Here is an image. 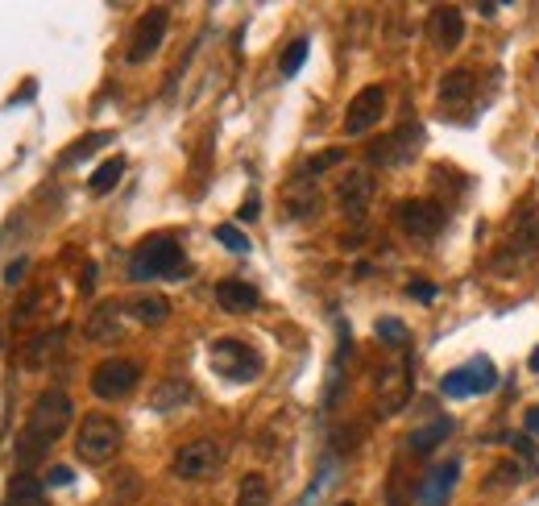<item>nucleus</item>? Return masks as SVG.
Listing matches in <instances>:
<instances>
[{
    "label": "nucleus",
    "mask_w": 539,
    "mask_h": 506,
    "mask_svg": "<svg viewBox=\"0 0 539 506\" xmlns=\"http://www.w3.org/2000/svg\"><path fill=\"white\" fill-rule=\"evenodd\" d=\"M5 506H46V482H38L34 473H17L9 482Z\"/></svg>",
    "instance_id": "obj_20"
},
{
    "label": "nucleus",
    "mask_w": 539,
    "mask_h": 506,
    "mask_svg": "<svg viewBox=\"0 0 539 506\" xmlns=\"http://www.w3.org/2000/svg\"><path fill=\"white\" fill-rule=\"evenodd\" d=\"M523 428H527V436L539 440V407H527V411H523Z\"/></svg>",
    "instance_id": "obj_37"
},
{
    "label": "nucleus",
    "mask_w": 539,
    "mask_h": 506,
    "mask_svg": "<svg viewBox=\"0 0 539 506\" xmlns=\"http://www.w3.org/2000/svg\"><path fill=\"white\" fill-rule=\"evenodd\" d=\"M394 220H399V229L419 237V241H428L444 229V208L436 200H403L399 208H394Z\"/></svg>",
    "instance_id": "obj_9"
},
{
    "label": "nucleus",
    "mask_w": 539,
    "mask_h": 506,
    "mask_svg": "<svg viewBox=\"0 0 539 506\" xmlns=\"http://www.w3.org/2000/svg\"><path fill=\"white\" fill-rule=\"evenodd\" d=\"M121 175H125V158H108L100 171L92 175V191H96V195H108L112 187L121 183Z\"/></svg>",
    "instance_id": "obj_26"
},
{
    "label": "nucleus",
    "mask_w": 539,
    "mask_h": 506,
    "mask_svg": "<svg viewBox=\"0 0 539 506\" xmlns=\"http://www.w3.org/2000/svg\"><path fill=\"white\" fill-rule=\"evenodd\" d=\"M432 38L440 50H457L461 38H465V17L461 9H436L432 13Z\"/></svg>",
    "instance_id": "obj_18"
},
{
    "label": "nucleus",
    "mask_w": 539,
    "mask_h": 506,
    "mask_svg": "<svg viewBox=\"0 0 539 506\" xmlns=\"http://www.w3.org/2000/svg\"><path fill=\"white\" fill-rule=\"evenodd\" d=\"M237 506H270V482H266L262 473H245L241 477Z\"/></svg>",
    "instance_id": "obj_24"
},
{
    "label": "nucleus",
    "mask_w": 539,
    "mask_h": 506,
    "mask_svg": "<svg viewBox=\"0 0 539 506\" xmlns=\"http://www.w3.org/2000/svg\"><path fill=\"white\" fill-rule=\"evenodd\" d=\"M208 365H212V374H220L224 382H253L262 374V353L253 345H245V341L224 336V341H212Z\"/></svg>",
    "instance_id": "obj_4"
},
{
    "label": "nucleus",
    "mask_w": 539,
    "mask_h": 506,
    "mask_svg": "<svg viewBox=\"0 0 539 506\" xmlns=\"http://www.w3.org/2000/svg\"><path fill=\"white\" fill-rule=\"evenodd\" d=\"M469 96H473V75H469V71H448V75L440 79V108H444V112H448V108H465Z\"/></svg>",
    "instance_id": "obj_21"
},
{
    "label": "nucleus",
    "mask_w": 539,
    "mask_h": 506,
    "mask_svg": "<svg viewBox=\"0 0 539 506\" xmlns=\"http://www.w3.org/2000/svg\"><path fill=\"white\" fill-rule=\"evenodd\" d=\"M307 50H311V42H307V38H295L287 50H282V63H278V67H282V75H287V79H291V75H299V67L307 63Z\"/></svg>",
    "instance_id": "obj_27"
},
{
    "label": "nucleus",
    "mask_w": 539,
    "mask_h": 506,
    "mask_svg": "<svg viewBox=\"0 0 539 506\" xmlns=\"http://www.w3.org/2000/svg\"><path fill=\"white\" fill-rule=\"evenodd\" d=\"M224 461V448L216 440H191L183 444L175 461H170V469H175V477H183V482H204V477H212Z\"/></svg>",
    "instance_id": "obj_7"
},
{
    "label": "nucleus",
    "mask_w": 539,
    "mask_h": 506,
    "mask_svg": "<svg viewBox=\"0 0 539 506\" xmlns=\"http://www.w3.org/2000/svg\"><path fill=\"white\" fill-rule=\"evenodd\" d=\"M129 312H133L137 324H162V320L170 316V303H166L162 295H137V299L129 303Z\"/></svg>",
    "instance_id": "obj_23"
},
{
    "label": "nucleus",
    "mask_w": 539,
    "mask_h": 506,
    "mask_svg": "<svg viewBox=\"0 0 539 506\" xmlns=\"http://www.w3.org/2000/svg\"><path fill=\"white\" fill-rule=\"evenodd\" d=\"M63 345V332H46V336H38V341L30 345V353H25V365L30 370H42V365L54 357V349Z\"/></svg>",
    "instance_id": "obj_25"
},
{
    "label": "nucleus",
    "mask_w": 539,
    "mask_h": 506,
    "mask_svg": "<svg viewBox=\"0 0 539 506\" xmlns=\"http://www.w3.org/2000/svg\"><path fill=\"white\" fill-rule=\"evenodd\" d=\"M71 415H75V407H71V399L63 395V390H42V395L34 399V407H30L25 440H34L38 448L54 444V440L71 428Z\"/></svg>",
    "instance_id": "obj_2"
},
{
    "label": "nucleus",
    "mask_w": 539,
    "mask_h": 506,
    "mask_svg": "<svg viewBox=\"0 0 539 506\" xmlns=\"http://www.w3.org/2000/svg\"><path fill=\"white\" fill-rule=\"evenodd\" d=\"M216 303L224 312H253V307L262 303V295L253 283H245V278H224V283H216Z\"/></svg>",
    "instance_id": "obj_16"
},
{
    "label": "nucleus",
    "mask_w": 539,
    "mask_h": 506,
    "mask_svg": "<svg viewBox=\"0 0 539 506\" xmlns=\"http://www.w3.org/2000/svg\"><path fill=\"white\" fill-rule=\"evenodd\" d=\"M370 200H374V183H370V175H365V171H349L345 179H340L336 204H340V212H345V216H365Z\"/></svg>",
    "instance_id": "obj_14"
},
{
    "label": "nucleus",
    "mask_w": 539,
    "mask_h": 506,
    "mask_svg": "<svg viewBox=\"0 0 539 506\" xmlns=\"http://www.w3.org/2000/svg\"><path fill=\"white\" fill-rule=\"evenodd\" d=\"M494 386H498V365L486 353L469 357L465 365H457V370H448L440 378V390L448 399H477V395H490Z\"/></svg>",
    "instance_id": "obj_5"
},
{
    "label": "nucleus",
    "mask_w": 539,
    "mask_h": 506,
    "mask_svg": "<svg viewBox=\"0 0 539 506\" xmlns=\"http://www.w3.org/2000/svg\"><path fill=\"white\" fill-rule=\"evenodd\" d=\"M183 249L175 237H146L137 249H133V258H129V278L133 283H154V278H175L183 274Z\"/></svg>",
    "instance_id": "obj_1"
},
{
    "label": "nucleus",
    "mask_w": 539,
    "mask_h": 506,
    "mask_svg": "<svg viewBox=\"0 0 539 506\" xmlns=\"http://www.w3.org/2000/svg\"><path fill=\"white\" fill-rule=\"evenodd\" d=\"M531 370H535V374H539V349H535V353H531Z\"/></svg>",
    "instance_id": "obj_39"
},
{
    "label": "nucleus",
    "mask_w": 539,
    "mask_h": 506,
    "mask_svg": "<svg viewBox=\"0 0 539 506\" xmlns=\"http://www.w3.org/2000/svg\"><path fill=\"white\" fill-rule=\"evenodd\" d=\"M166 25H170V13H166L162 5L146 9V17L137 21V30H133V38H129V63L154 59L158 46H162V38H166Z\"/></svg>",
    "instance_id": "obj_10"
},
{
    "label": "nucleus",
    "mask_w": 539,
    "mask_h": 506,
    "mask_svg": "<svg viewBox=\"0 0 539 506\" xmlns=\"http://www.w3.org/2000/svg\"><path fill=\"white\" fill-rule=\"evenodd\" d=\"M452 428H457V424H452L448 415L432 419V424H423V428L411 432V440H407V444H411V453H419V457H423V453H432V448H440V444L452 436Z\"/></svg>",
    "instance_id": "obj_22"
},
{
    "label": "nucleus",
    "mask_w": 539,
    "mask_h": 506,
    "mask_svg": "<svg viewBox=\"0 0 539 506\" xmlns=\"http://www.w3.org/2000/svg\"><path fill=\"white\" fill-rule=\"evenodd\" d=\"M121 303H100L96 312L88 316V336L92 341H117L121 336Z\"/></svg>",
    "instance_id": "obj_19"
},
{
    "label": "nucleus",
    "mask_w": 539,
    "mask_h": 506,
    "mask_svg": "<svg viewBox=\"0 0 539 506\" xmlns=\"http://www.w3.org/2000/svg\"><path fill=\"white\" fill-rule=\"evenodd\" d=\"M378 336H382V341H390V345H399V349H407V341H411V332H407V324L403 320H378V328H374Z\"/></svg>",
    "instance_id": "obj_29"
},
{
    "label": "nucleus",
    "mask_w": 539,
    "mask_h": 506,
    "mask_svg": "<svg viewBox=\"0 0 539 506\" xmlns=\"http://www.w3.org/2000/svg\"><path fill=\"white\" fill-rule=\"evenodd\" d=\"M241 220H258V195H253V200H245V208H241Z\"/></svg>",
    "instance_id": "obj_38"
},
{
    "label": "nucleus",
    "mask_w": 539,
    "mask_h": 506,
    "mask_svg": "<svg viewBox=\"0 0 539 506\" xmlns=\"http://www.w3.org/2000/svg\"><path fill=\"white\" fill-rule=\"evenodd\" d=\"M336 162H345V150H324V154H316V158H307V166H303V175L307 179H316V175H324V171H332Z\"/></svg>",
    "instance_id": "obj_30"
},
{
    "label": "nucleus",
    "mask_w": 539,
    "mask_h": 506,
    "mask_svg": "<svg viewBox=\"0 0 539 506\" xmlns=\"http://www.w3.org/2000/svg\"><path fill=\"white\" fill-rule=\"evenodd\" d=\"M191 399H195L191 382H183V378H166V382H158V386H154V395H150V411L166 415V411H179V407H187Z\"/></svg>",
    "instance_id": "obj_17"
},
{
    "label": "nucleus",
    "mask_w": 539,
    "mask_h": 506,
    "mask_svg": "<svg viewBox=\"0 0 539 506\" xmlns=\"http://www.w3.org/2000/svg\"><path fill=\"white\" fill-rule=\"evenodd\" d=\"M382 117H386V88H382V83H370V88H361V92L349 100V112H345V133L361 137V133H370Z\"/></svg>",
    "instance_id": "obj_8"
},
{
    "label": "nucleus",
    "mask_w": 539,
    "mask_h": 506,
    "mask_svg": "<svg viewBox=\"0 0 539 506\" xmlns=\"http://www.w3.org/2000/svg\"><path fill=\"white\" fill-rule=\"evenodd\" d=\"M457 477H461V461H440L432 465L428 473H423V482L415 490V506H444L452 498V490H457Z\"/></svg>",
    "instance_id": "obj_11"
},
{
    "label": "nucleus",
    "mask_w": 539,
    "mask_h": 506,
    "mask_svg": "<svg viewBox=\"0 0 539 506\" xmlns=\"http://www.w3.org/2000/svg\"><path fill=\"white\" fill-rule=\"evenodd\" d=\"M112 142V133H92V137H83V142H75L71 146V154H63V166H75V162H83L96 146H108Z\"/></svg>",
    "instance_id": "obj_28"
},
{
    "label": "nucleus",
    "mask_w": 539,
    "mask_h": 506,
    "mask_svg": "<svg viewBox=\"0 0 539 506\" xmlns=\"http://www.w3.org/2000/svg\"><path fill=\"white\" fill-rule=\"evenodd\" d=\"M79 461L88 465H108L121 453V424L112 415H88L79 424V440H75Z\"/></svg>",
    "instance_id": "obj_3"
},
{
    "label": "nucleus",
    "mask_w": 539,
    "mask_h": 506,
    "mask_svg": "<svg viewBox=\"0 0 539 506\" xmlns=\"http://www.w3.org/2000/svg\"><path fill=\"white\" fill-rule=\"evenodd\" d=\"M216 241L233 253H249V237L237 229V224H216Z\"/></svg>",
    "instance_id": "obj_31"
},
{
    "label": "nucleus",
    "mask_w": 539,
    "mask_h": 506,
    "mask_svg": "<svg viewBox=\"0 0 539 506\" xmlns=\"http://www.w3.org/2000/svg\"><path fill=\"white\" fill-rule=\"evenodd\" d=\"M282 204H287V216H291V220H307V216L320 212V191H316V183H311L307 175H299V179L287 183V195H282Z\"/></svg>",
    "instance_id": "obj_15"
},
{
    "label": "nucleus",
    "mask_w": 539,
    "mask_h": 506,
    "mask_svg": "<svg viewBox=\"0 0 539 506\" xmlns=\"http://www.w3.org/2000/svg\"><path fill=\"white\" fill-rule=\"evenodd\" d=\"M419 142H423V129L419 125H403L399 133H390L386 142H378L370 150V162H378V166H403V162L415 158Z\"/></svg>",
    "instance_id": "obj_13"
},
{
    "label": "nucleus",
    "mask_w": 539,
    "mask_h": 506,
    "mask_svg": "<svg viewBox=\"0 0 539 506\" xmlns=\"http://www.w3.org/2000/svg\"><path fill=\"white\" fill-rule=\"evenodd\" d=\"M407 399H411V361L403 357V361L386 365V374H382V382H378V407H382L386 415H394V411L407 407Z\"/></svg>",
    "instance_id": "obj_12"
},
{
    "label": "nucleus",
    "mask_w": 539,
    "mask_h": 506,
    "mask_svg": "<svg viewBox=\"0 0 539 506\" xmlns=\"http://www.w3.org/2000/svg\"><path fill=\"white\" fill-rule=\"evenodd\" d=\"M137 382H141L137 361L108 357V361H100L96 370H92V395L104 399V403H121V399H129L133 390H137Z\"/></svg>",
    "instance_id": "obj_6"
},
{
    "label": "nucleus",
    "mask_w": 539,
    "mask_h": 506,
    "mask_svg": "<svg viewBox=\"0 0 539 506\" xmlns=\"http://www.w3.org/2000/svg\"><path fill=\"white\" fill-rule=\"evenodd\" d=\"M46 486H71V469H67V465H54V469L46 473Z\"/></svg>",
    "instance_id": "obj_35"
},
{
    "label": "nucleus",
    "mask_w": 539,
    "mask_h": 506,
    "mask_svg": "<svg viewBox=\"0 0 539 506\" xmlns=\"http://www.w3.org/2000/svg\"><path fill=\"white\" fill-rule=\"evenodd\" d=\"M407 295H411V299H419V303H432V299H436V287L428 283V278H415V283L407 287Z\"/></svg>",
    "instance_id": "obj_32"
},
{
    "label": "nucleus",
    "mask_w": 539,
    "mask_h": 506,
    "mask_svg": "<svg viewBox=\"0 0 539 506\" xmlns=\"http://www.w3.org/2000/svg\"><path fill=\"white\" fill-rule=\"evenodd\" d=\"M510 482H523V469H515V465L494 469V486H510Z\"/></svg>",
    "instance_id": "obj_33"
},
{
    "label": "nucleus",
    "mask_w": 539,
    "mask_h": 506,
    "mask_svg": "<svg viewBox=\"0 0 539 506\" xmlns=\"http://www.w3.org/2000/svg\"><path fill=\"white\" fill-rule=\"evenodd\" d=\"M515 448L531 461V469H539V453H535V444H531V436H515Z\"/></svg>",
    "instance_id": "obj_34"
},
{
    "label": "nucleus",
    "mask_w": 539,
    "mask_h": 506,
    "mask_svg": "<svg viewBox=\"0 0 539 506\" xmlns=\"http://www.w3.org/2000/svg\"><path fill=\"white\" fill-rule=\"evenodd\" d=\"M25 270H30V262H25V258H17V262L5 270V283H9V287H17L21 278H25Z\"/></svg>",
    "instance_id": "obj_36"
}]
</instances>
